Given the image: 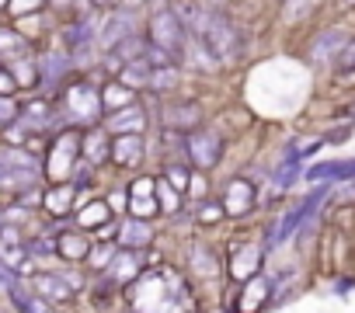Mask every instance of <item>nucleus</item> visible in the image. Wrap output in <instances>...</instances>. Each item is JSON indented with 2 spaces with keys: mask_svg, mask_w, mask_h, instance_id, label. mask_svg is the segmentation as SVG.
<instances>
[{
  "mask_svg": "<svg viewBox=\"0 0 355 313\" xmlns=\"http://www.w3.org/2000/svg\"><path fill=\"white\" fill-rule=\"evenodd\" d=\"M185 18V25H189V35L223 66V63H230V60H241V53H244V35H241V28L220 11V8H185V11H178Z\"/></svg>",
  "mask_w": 355,
  "mask_h": 313,
  "instance_id": "1",
  "label": "nucleus"
},
{
  "mask_svg": "<svg viewBox=\"0 0 355 313\" xmlns=\"http://www.w3.org/2000/svg\"><path fill=\"white\" fill-rule=\"evenodd\" d=\"M189 25H185V18L178 15L171 4H164V8H157L153 15H150V21H146V42L153 46V49H160V53H167L171 60H182L185 56V49H189Z\"/></svg>",
  "mask_w": 355,
  "mask_h": 313,
  "instance_id": "2",
  "label": "nucleus"
},
{
  "mask_svg": "<svg viewBox=\"0 0 355 313\" xmlns=\"http://www.w3.org/2000/svg\"><path fill=\"white\" fill-rule=\"evenodd\" d=\"M63 101H67V111H70V122L73 125H84V129H94L101 118H105V101H101V87L91 84L87 77L67 84L63 91Z\"/></svg>",
  "mask_w": 355,
  "mask_h": 313,
  "instance_id": "3",
  "label": "nucleus"
},
{
  "mask_svg": "<svg viewBox=\"0 0 355 313\" xmlns=\"http://www.w3.org/2000/svg\"><path fill=\"white\" fill-rule=\"evenodd\" d=\"M80 156H84V136H77L73 129L60 132V136L53 139V146H49V161H46L49 178L63 185V181H67L73 171H77Z\"/></svg>",
  "mask_w": 355,
  "mask_h": 313,
  "instance_id": "4",
  "label": "nucleus"
},
{
  "mask_svg": "<svg viewBox=\"0 0 355 313\" xmlns=\"http://www.w3.org/2000/svg\"><path fill=\"white\" fill-rule=\"evenodd\" d=\"M185 153L199 171H213L223 156V136L216 129H196L185 136Z\"/></svg>",
  "mask_w": 355,
  "mask_h": 313,
  "instance_id": "5",
  "label": "nucleus"
},
{
  "mask_svg": "<svg viewBox=\"0 0 355 313\" xmlns=\"http://www.w3.org/2000/svg\"><path fill=\"white\" fill-rule=\"evenodd\" d=\"M348 42H352L348 25H331V28H324V32H317V35H313V42H310L306 56H310V63H313V66H334V60L341 56V49H345Z\"/></svg>",
  "mask_w": 355,
  "mask_h": 313,
  "instance_id": "6",
  "label": "nucleus"
},
{
  "mask_svg": "<svg viewBox=\"0 0 355 313\" xmlns=\"http://www.w3.org/2000/svg\"><path fill=\"white\" fill-rule=\"evenodd\" d=\"M136 35V11L132 8H112L101 21H98V46L108 53L115 49L122 39Z\"/></svg>",
  "mask_w": 355,
  "mask_h": 313,
  "instance_id": "7",
  "label": "nucleus"
},
{
  "mask_svg": "<svg viewBox=\"0 0 355 313\" xmlns=\"http://www.w3.org/2000/svg\"><path fill=\"white\" fill-rule=\"evenodd\" d=\"M160 125L171 129V132L189 136V132L202 129V105H196V101H171V105L160 108Z\"/></svg>",
  "mask_w": 355,
  "mask_h": 313,
  "instance_id": "8",
  "label": "nucleus"
},
{
  "mask_svg": "<svg viewBox=\"0 0 355 313\" xmlns=\"http://www.w3.org/2000/svg\"><path fill=\"white\" fill-rule=\"evenodd\" d=\"M146 108L139 105V101H132V105H125V108H119V111H112V115H105V129L112 132V136H129V132H143L146 129Z\"/></svg>",
  "mask_w": 355,
  "mask_h": 313,
  "instance_id": "9",
  "label": "nucleus"
},
{
  "mask_svg": "<svg viewBox=\"0 0 355 313\" xmlns=\"http://www.w3.org/2000/svg\"><path fill=\"white\" fill-rule=\"evenodd\" d=\"M143 132H129V136H112V164L119 168H139L143 164Z\"/></svg>",
  "mask_w": 355,
  "mask_h": 313,
  "instance_id": "10",
  "label": "nucleus"
},
{
  "mask_svg": "<svg viewBox=\"0 0 355 313\" xmlns=\"http://www.w3.org/2000/svg\"><path fill=\"white\" fill-rule=\"evenodd\" d=\"M220 206H223L227 216H244L248 209H254V185H251L248 178H234V181L223 188Z\"/></svg>",
  "mask_w": 355,
  "mask_h": 313,
  "instance_id": "11",
  "label": "nucleus"
},
{
  "mask_svg": "<svg viewBox=\"0 0 355 313\" xmlns=\"http://www.w3.org/2000/svg\"><path fill=\"white\" fill-rule=\"evenodd\" d=\"M32 289H35L42 299H49V303H70L73 292H77L67 275H53V271H35V275H32Z\"/></svg>",
  "mask_w": 355,
  "mask_h": 313,
  "instance_id": "12",
  "label": "nucleus"
},
{
  "mask_svg": "<svg viewBox=\"0 0 355 313\" xmlns=\"http://www.w3.org/2000/svg\"><path fill=\"white\" fill-rule=\"evenodd\" d=\"M70 70H73V56L70 53H46V56H39V73H42V84L46 87L67 84Z\"/></svg>",
  "mask_w": 355,
  "mask_h": 313,
  "instance_id": "13",
  "label": "nucleus"
},
{
  "mask_svg": "<svg viewBox=\"0 0 355 313\" xmlns=\"http://www.w3.org/2000/svg\"><path fill=\"white\" fill-rule=\"evenodd\" d=\"M35 181H39L35 168H18L0 156V192H25V188H35Z\"/></svg>",
  "mask_w": 355,
  "mask_h": 313,
  "instance_id": "14",
  "label": "nucleus"
},
{
  "mask_svg": "<svg viewBox=\"0 0 355 313\" xmlns=\"http://www.w3.org/2000/svg\"><path fill=\"white\" fill-rule=\"evenodd\" d=\"M28 132H46L53 125V105L46 98H35L28 105H21V118H18Z\"/></svg>",
  "mask_w": 355,
  "mask_h": 313,
  "instance_id": "15",
  "label": "nucleus"
},
{
  "mask_svg": "<svg viewBox=\"0 0 355 313\" xmlns=\"http://www.w3.org/2000/svg\"><path fill=\"white\" fill-rule=\"evenodd\" d=\"M150 240H153V226L139 216L119 226V247H125V251H143Z\"/></svg>",
  "mask_w": 355,
  "mask_h": 313,
  "instance_id": "16",
  "label": "nucleus"
},
{
  "mask_svg": "<svg viewBox=\"0 0 355 313\" xmlns=\"http://www.w3.org/2000/svg\"><path fill=\"white\" fill-rule=\"evenodd\" d=\"M84 161L87 164H105V161H112V143H108V129H87L84 132Z\"/></svg>",
  "mask_w": 355,
  "mask_h": 313,
  "instance_id": "17",
  "label": "nucleus"
},
{
  "mask_svg": "<svg viewBox=\"0 0 355 313\" xmlns=\"http://www.w3.org/2000/svg\"><path fill=\"white\" fill-rule=\"evenodd\" d=\"M153 192H157V181L153 178H139L136 185H132V213L139 216V220H150L160 206H157V199H153Z\"/></svg>",
  "mask_w": 355,
  "mask_h": 313,
  "instance_id": "18",
  "label": "nucleus"
},
{
  "mask_svg": "<svg viewBox=\"0 0 355 313\" xmlns=\"http://www.w3.org/2000/svg\"><path fill=\"white\" fill-rule=\"evenodd\" d=\"M150 73H153V63H150V56H146V60L125 63V66L115 73V80L125 84L129 91H143V87H150Z\"/></svg>",
  "mask_w": 355,
  "mask_h": 313,
  "instance_id": "19",
  "label": "nucleus"
},
{
  "mask_svg": "<svg viewBox=\"0 0 355 313\" xmlns=\"http://www.w3.org/2000/svg\"><path fill=\"white\" fill-rule=\"evenodd\" d=\"M91 251H94V247L87 244V237H80V233H73V230H67V233L56 237V254L67 258V261H87Z\"/></svg>",
  "mask_w": 355,
  "mask_h": 313,
  "instance_id": "20",
  "label": "nucleus"
},
{
  "mask_svg": "<svg viewBox=\"0 0 355 313\" xmlns=\"http://www.w3.org/2000/svg\"><path fill=\"white\" fill-rule=\"evenodd\" d=\"M355 178V161H334V164H313L306 171V181H348Z\"/></svg>",
  "mask_w": 355,
  "mask_h": 313,
  "instance_id": "21",
  "label": "nucleus"
},
{
  "mask_svg": "<svg viewBox=\"0 0 355 313\" xmlns=\"http://www.w3.org/2000/svg\"><path fill=\"white\" fill-rule=\"evenodd\" d=\"M105 275L112 278V282H129V278H136L139 275V258H136V251H119L115 254V261L105 268Z\"/></svg>",
  "mask_w": 355,
  "mask_h": 313,
  "instance_id": "22",
  "label": "nucleus"
},
{
  "mask_svg": "<svg viewBox=\"0 0 355 313\" xmlns=\"http://www.w3.org/2000/svg\"><path fill=\"white\" fill-rule=\"evenodd\" d=\"M8 70L15 73L18 87H39V84H42V73H39V56H21V60L8 63Z\"/></svg>",
  "mask_w": 355,
  "mask_h": 313,
  "instance_id": "23",
  "label": "nucleus"
},
{
  "mask_svg": "<svg viewBox=\"0 0 355 313\" xmlns=\"http://www.w3.org/2000/svg\"><path fill=\"white\" fill-rule=\"evenodd\" d=\"M4 289H8V296H11V303H15L18 313H42V299H35L18 278H11Z\"/></svg>",
  "mask_w": 355,
  "mask_h": 313,
  "instance_id": "24",
  "label": "nucleus"
},
{
  "mask_svg": "<svg viewBox=\"0 0 355 313\" xmlns=\"http://www.w3.org/2000/svg\"><path fill=\"white\" fill-rule=\"evenodd\" d=\"M21 56H28L25 39L18 32H11V28H0V60H4V66L15 63V60H21Z\"/></svg>",
  "mask_w": 355,
  "mask_h": 313,
  "instance_id": "25",
  "label": "nucleus"
},
{
  "mask_svg": "<svg viewBox=\"0 0 355 313\" xmlns=\"http://www.w3.org/2000/svg\"><path fill=\"white\" fill-rule=\"evenodd\" d=\"M108 220H112V209H108V202H101V199L87 202V206L80 209V216H77V223H80L84 230H98V226H105Z\"/></svg>",
  "mask_w": 355,
  "mask_h": 313,
  "instance_id": "26",
  "label": "nucleus"
},
{
  "mask_svg": "<svg viewBox=\"0 0 355 313\" xmlns=\"http://www.w3.org/2000/svg\"><path fill=\"white\" fill-rule=\"evenodd\" d=\"M101 101H105V115H112V111H119V108L132 105V91H129L125 84L112 80L108 87H101Z\"/></svg>",
  "mask_w": 355,
  "mask_h": 313,
  "instance_id": "27",
  "label": "nucleus"
},
{
  "mask_svg": "<svg viewBox=\"0 0 355 313\" xmlns=\"http://www.w3.org/2000/svg\"><path fill=\"white\" fill-rule=\"evenodd\" d=\"M178 80H182V73H178V63H164V66H153L150 73V91H174Z\"/></svg>",
  "mask_w": 355,
  "mask_h": 313,
  "instance_id": "28",
  "label": "nucleus"
},
{
  "mask_svg": "<svg viewBox=\"0 0 355 313\" xmlns=\"http://www.w3.org/2000/svg\"><path fill=\"white\" fill-rule=\"evenodd\" d=\"M70 202H73V188H70V185H60V188H53V192L46 195V202H42V206H46L49 213H56V216H60V213H67V209H70Z\"/></svg>",
  "mask_w": 355,
  "mask_h": 313,
  "instance_id": "29",
  "label": "nucleus"
},
{
  "mask_svg": "<svg viewBox=\"0 0 355 313\" xmlns=\"http://www.w3.org/2000/svg\"><path fill=\"white\" fill-rule=\"evenodd\" d=\"M317 8H320V0H286L282 18H286V21H303V18L313 15Z\"/></svg>",
  "mask_w": 355,
  "mask_h": 313,
  "instance_id": "30",
  "label": "nucleus"
},
{
  "mask_svg": "<svg viewBox=\"0 0 355 313\" xmlns=\"http://www.w3.org/2000/svg\"><path fill=\"white\" fill-rule=\"evenodd\" d=\"M157 206L164 209V213H178L182 209V199H178V192H174V185L171 181H157Z\"/></svg>",
  "mask_w": 355,
  "mask_h": 313,
  "instance_id": "31",
  "label": "nucleus"
},
{
  "mask_svg": "<svg viewBox=\"0 0 355 313\" xmlns=\"http://www.w3.org/2000/svg\"><path fill=\"white\" fill-rule=\"evenodd\" d=\"M18 118H21V105H18L15 98H4V94H0V129L15 125Z\"/></svg>",
  "mask_w": 355,
  "mask_h": 313,
  "instance_id": "32",
  "label": "nucleus"
},
{
  "mask_svg": "<svg viewBox=\"0 0 355 313\" xmlns=\"http://www.w3.org/2000/svg\"><path fill=\"white\" fill-rule=\"evenodd\" d=\"M46 8V0H11L8 4V11L15 15V18H28V15H39Z\"/></svg>",
  "mask_w": 355,
  "mask_h": 313,
  "instance_id": "33",
  "label": "nucleus"
},
{
  "mask_svg": "<svg viewBox=\"0 0 355 313\" xmlns=\"http://www.w3.org/2000/svg\"><path fill=\"white\" fill-rule=\"evenodd\" d=\"M334 70H338V73H355V39L341 49V56L334 60Z\"/></svg>",
  "mask_w": 355,
  "mask_h": 313,
  "instance_id": "34",
  "label": "nucleus"
},
{
  "mask_svg": "<svg viewBox=\"0 0 355 313\" xmlns=\"http://www.w3.org/2000/svg\"><path fill=\"white\" fill-rule=\"evenodd\" d=\"M115 254H119V251H115L112 244H101V247H94V254H91L87 261H91L94 268H108V265L115 261Z\"/></svg>",
  "mask_w": 355,
  "mask_h": 313,
  "instance_id": "35",
  "label": "nucleus"
},
{
  "mask_svg": "<svg viewBox=\"0 0 355 313\" xmlns=\"http://www.w3.org/2000/svg\"><path fill=\"white\" fill-rule=\"evenodd\" d=\"M167 181L174 188H185V185H192V175L185 171V164H167Z\"/></svg>",
  "mask_w": 355,
  "mask_h": 313,
  "instance_id": "36",
  "label": "nucleus"
},
{
  "mask_svg": "<svg viewBox=\"0 0 355 313\" xmlns=\"http://www.w3.org/2000/svg\"><path fill=\"white\" fill-rule=\"evenodd\" d=\"M25 251H28V254H35V258H46V254H53V251H56V240L35 237V240H28V244H25Z\"/></svg>",
  "mask_w": 355,
  "mask_h": 313,
  "instance_id": "37",
  "label": "nucleus"
},
{
  "mask_svg": "<svg viewBox=\"0 0 355 313\" xmlns=\"http://www.w3.org/2000/svg\"><path fill=\"white\" fill-rule=\"evenodd\" d=\"M0 244H4V247H25L21 237H18V230L11 223H0Z\"/></svg>",
  "mask_w": 355,
  "mask_h": 313,
  "instance_id": "38",
  "label": "nucleus"
},
{
  "mask_svg": "<svg viewBox=\"0 0 355 313\" xmlns=\"http://www.w3.org/2000/svg\"><path fill=\"white\" fill-rule=\"evenodd\" d=\"M18 91V80H15V73L8 70V66H0V94H4V98H11Z\"/></svg>",
  "mask_w": 355,
  "mask_h": 313,
  "instance_id": "39",
  "label": "nucleus"
},
{
  "mask_svg": "<svg viewBox=\"0 0 355 313\" xmlns=\"http://www.w3.org/2000/svg\"><path fill=\"white\" fill-rule=\"evenodd\" d=\"M220 216H223V206H202V209H199V220H202V223L220 220Z\"/></svg>",
  "mask_w": 355,
  "mask_h": 313,
  "instance_id": "40",
  "label": "nucleus"
},
{
  "mask_svg": "<svg viewBox=\"0 0 355 313\" xmlns=\"http://www.w3.org/2000/svg\"><path fill=\"white\" fill-rule=\"evenodd\" d=\"M94 8H105V11H112V8H122V0H91Z\"/></svg>",
  "mask_w": 355,
  "mask_h": 313,
  "instance_id": "41",
  "label": "nucleus"
},
{
  "mask_svg": "<svg viewBox=\"0 0 355 313\" xmlns=\"http://www.w3.org/2000/svg\"><path fill=\"white\" fill-rule=\"evenodd\" d=\"M49 4H53L56 11H67V8H73V0H49Z\"/></svg>",
  "mask_w": 355,
  "mask_h": 313,
  "instance_id": "42",
  "label": "nucleus"
},
{
  "mask_svg": "<svg viewBox=\"0 0 355 313\" xmlns=\"http://www.w3.org/2000/svg\"><path fill=\"white\" fill-rule=\"evenodd\" d=\"M199 8H223V0H196Z\"/></svg>",
  "mask_w": 355,
  "mask_h": 313,
  "instance_id": "43",
  "label": "nucleus"
},
{
  "mask_svg": "<svg viewBox=\"0 0 355 313\" xmlns=\"http://www.w3.org/2000/svg\"><path fill=\"white\" fill-rule=\"evenodd\" d=\"M139 4H143V0H122V8H132V11H136Z\"/></svg>",
  "mask_w": 355,
  "mask_h": 313,
  "instance_id": "44",
  "label": "nucleus"
},
{
  "mask_svg": "<svg viewBox=\"0 0 355 313\" xmlns=\"http://www.w3.org/2000/svg\"><path fill=\"white\" fill-rule=\"evenodd\" d=\"M8 4H11V0H0V11H8Z\"/></svg>",
  "mask_w": 355,
  "mask_h": 313,
  "instance_id": "45",
  "label": "nucleus"
},
{
  "mask_svg": "<svg viewBox=\"0 0 355 313\" xmlns=\"http://www.w3.org/2000/svg\"><path fill=\"white\" fill-rule=\"evenodd\" d=\"M341 4H345V8H355V0H341Z\"/></svg>",
  "mask_w": 355,
  "mask_h": 313,
  "instance_id": "46",
  "label": "nucleus"
},
{
  "mask_svg": "<svg viewBox=\"0 0 355 313\" xmlns=\"http://www.w3.org/2000/svg\"><path fill=\"white\" fill-rule=\"evenodd\" d=\"M352 122H355V105H352Z\"/></svg>",
  "mask_w": 355,
  "mask_h": 313,
  "instance_id": "47",
  "label": "nucleus"
}]
</instances>
